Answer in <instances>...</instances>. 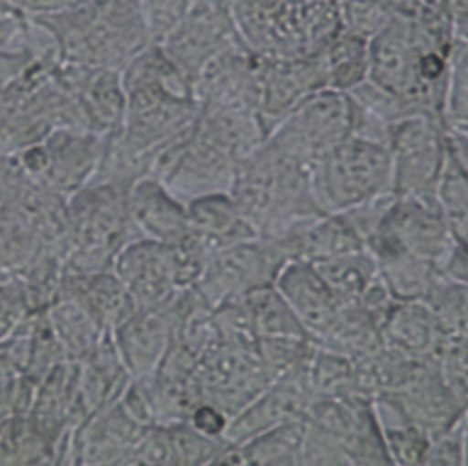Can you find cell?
Instances as JSON below:
<instances>
[{
    "label": "cell",
    "instance_id": "6da1fadb",
    "mask_svg": "<svg viewBox=\"0 0 468 466\" xmlns=\"http://www.w3.org/2000/svg\"><path fill=\"white\" fill-rule=\"evenodd\" d=\"M29 20L46 31L60 60L86 68L122 69L152 44L141 0H82Z\"/></svg>",
    "mask_w": 468,
    "mask_h": 466
},
{
    "label": "cell",
    "instance_id": "7a4b0ae2",
    "mask_svg": "<svg viewBox=\"0 0 468 466\" xmlns=\"http://www.w3.org/2000/svg\"><path fill=\"white\" fill-rule=\"evenodd\" d=\"M230 196L260 238L280 239L320 210L309 168L276 152L267 141L238 163Z\"/></svg>",
    "mask_w": 468,
    "mask_h": 466
},
{
    "label": "cell",
    "instance_id": "3957f363",
    "mask_svg": "<svg viewBox=\"0 0 468 466\" xmlns=\"http://www.w3.org/2000/svg\"><path fill=\"white\" fill-rule=\"evenodd\" d=\"M128 188L115 181L91 179L68 197L64 270L110 269L121 247L141 238L128 214Z\"/></svg>",
    "mask_w": 468,
    "mask_h": 466
},
{
    "label": "cell",
    "instance_id": "277c9868",
    "mask_svg": "<svg viewBox=\"0 0 468 466\" xmlns=\"http://www.w3.org/2000/svg\"><path fill=\"white\" fill-rule=\"evenodd\" d=\"M309 179L322 212H346L393 192L388 146L346 137L309 168Z\"/></svg>",
    "mask_w": 468,
    "mask_h": 466
},
{
    "label": "cell",
    "instance_id": "5b68a950",
    "mask_svg": "<svg viewBox=\"0 0 468 466\" xmlns=\"http://www.w3.org/2000/svg\"><path fill=\"white\" fill-rule=\"evenodd\" d=\"M455 238L435 196H397L366 243L375 256H413L439 267Z\"/></svg>",
    "mask_w": 468,
    "mask_h": 466
},
{
    "label": "cell",
    "instance_id": "8992f818",
    "mask_svg": "<svg viewBox=\"0 0 468 466\" xmlns=\"http://www.w3.org/2000/svg\"><path fill=\"white\" fill-rule=\"evenodd\" d=\"M102 152L104 135L64 126L15 155L35 185L68 199L97 175Z\"/></svg>",
    "mask_w": 468,
    "mask_h": 466
},
{
    "label": "cell",
    "instance_id": "52a82bcc",
    "mask_svg": "<svg viewBox=\"0 0 468 466\" xmlns=\"http://www.w3.org/2000/svg\"><path fill=\"white\" fill-rule=\"evenodd\" d=\"M346 137H349L347 93L322 88L300 101L265 141L282 155L311 168Z\"/></svg>",
    "mask_w": 468,
    "mask_h": 466
},
{
    "label": "cell",
    "instance_id": "ba28073f",
    "mask_svg": "<svg viewBox=\"0 0 468 466\" xmlns=\"http://www.w3.org/2000/svg\"><path fill=\"white\" fill-rule=\"evenodd\" d=\"M386 146L393 192L435 196L446 161L444 121L424 113L404 115L389 124Z\"/></svg>",
    "mask_w": 468,
    "mask_h": 466
},
{
    "label": "cell",
    "instance_id": "9c48e42d",
    "mask_svg": "<svg viewBox=\"0 0 468 466\" xmlns=\"http://www.w3.org/2000/svg\"><path fill=\"white\" fill-rule=\"evenodd\" d=\"M285 263L278 243L258 236L212 252L194 291L210 309H216L238 302L256 289L274 285Z\"/></svg>",
    "mask_w": 468,
    "mask_h": 466
},
{
    "label": "cell",
    "instance_id": "30bf717a",
    "mask_svg": "<svg viewBox=\"0 0 468 466\" xmlns=\"http://www.w3.org/2000/svg\"><path fill=\"white\" fill-rule=\"evenodd\" d=\"M155 44L161 46L192 86L194 79L214 57L243 42L225 0H203Z\"/></svg>",
    "mask_w": 468,
    "mask_h": 466
},
{
    "label": "cell",
    "instance_id": "8fae6325",
    "mask_svg": "<svg viewBox=\"0 0 468 466\" xmlns=\"http://www.w3.org/2000/svg\"><path fill=\"white\" fill-rule=\"evenodd\" d=\"M417 62L419 44L415 40L411 18L410 15L397 13L384 29L369 38L367 79L399 97L410 113H424L439 119L422 93Z\"/></svg>",
    "mask_w": 468,
    "mask_h": 466
},
{
    "label": "cell",
    "instance_id": "7c38bea8",
    "mask_svg": "<svg viewBox=\"0 0 468 466\" xmlns=\"http://www.w3.org/2000/svg\"><path fill=\"white\" fill-rule=\"evenodd\" d=\"M325 86L322 49L303 57H258L256 113L269 133L300 101Z\"/></svg>",
    "mask_w": 468,
    "mask_h": 466
},
{
    "label": "cell",
    "instance_id": "4fadbf2b",
    "mask_svg": "<svg viewBox=\"0 0 468 466\" xmlns=\"http://www.w3.org/2000/svg\"><path fill=\"white\" fill-rule=\"evenodd\" d=\"M377 397H386L430 439L459 424L464 413V406L444 382L437 362L420 364L400 387Z\"/></svg>",
    "mask_w": 468,
    "mask_h": 466
},
{
    "label": "cell",
    "instance_id": "5bb4252c",
    "mask_svg": "<svg viewBox=\"0 0 468 466\" xmlns=\"http://www.w3.org/2000/svg\"><path fill=\"white\" fill-rule=\"evenodd\" d=\"M58 71L86 130L99 135H112L122 126L126 91L121 69L86 68L58 58Z\"/></svg>",
    "mask_w": 468,
    "mask_h": 466
},
{
    "label": "cell",
    "instance_id": "9a60e30c",
    "mask_svg": "<svg viewBox=\"0 0 468 466\" xmlns=\"http://www.w3.org/2000/svg\"><path fill=\"white\" fill-rule=\"evenodd\" d=\"M176 333V296L152 309H135L113 333L115 349L133 378L157 371Z\"/></svg>",
    "mask_w": 468,
    "mask_h": 466
},
{
    "label": "cell",
    "instance_id": "2e32d148",
    "mask_svg": "<svg viewBox=\"0 0 468 466\" xmlns=\"http://www.w3.org/2000/svg\"><path fill=\"white\" fill-rule=\"evenodd\" d=\"M110 269L126 287L137 309L161 307L179 292L163 243L135 238L121 247Z\"/></svg>",
    "mask_w": 468,
    "mask_h": 466
},
{
    "label": "cell",
    "instance_id": "e0dca14e",
    "mask_svg": "<svg viewBox=\"0 0 468 466\" xmlns=\"http://www.w3.org/2000/svg\"><path fill=\"white\" fill-rule=\"evenodd\" d=\"M307 336L320 344L333 327L342 302L325 285L318 270L305 261H287L274 280Z\"/></svg>",
    "mask_w": 468,
    "mask_h": 466
},
{
    "label": "cell",
    "instance_id": "ac0fdd59",
    "mask_svg": "<svg viewBox=\"0 0 468 466\" xmlns=\"http://www.w3.org/2000/svg\"><path fill=\"white\" fill-rule=\"evenodd\" d=\"M128 214L141 238L163 245H172L190 234L186 203L152 175H143L130 185Z\"/></svg>",
    "mask_w": 468,
    "mask_h": 466
},
{
    "label": "cell",
    "instance_id": "d6986e66",
    "mask_svg": "<svg viewBox=\"0 0 468 466\" xmlns=\"http://www.w3.org/2000/svg\"><path fill=\"white\" fill-rule=\"evenodd\" d=\"M378 329L382 345L422 362H437L448 340L431 307L420 300L393 302Z\"/></svg>",
    "mask_w": 468,
    "mask_h": 466
},
{
    "label": "cell",
    "instance_id": "ffe728a7",
    "mask_svg": "<svg viewBox=\"0 0 468 466\" xmlns=\"http://www.w3.org/2000/svg\"><path fill=\"white\" fill-rule=\"evenodd\" d=\"M60 298L77 303L102 333L110 334L137 309L112 269L93 272L64 270Z\"/></svg>",
    "mask_w": 468,
    "mask_h": 466
},
{
    "label": "cell",
    "instance_id": "44dd1931",
    "mask_svg": "<svg viewBox=\"0 0 468 466\" xmlns=\"http://www.w3.org/2000/svg\"><path fill=\"white\" fill-rule=\"evenodd\" d=\"M287 261L318 263L346 252L366 249L344 214H320L280 239H272Z\"/></svg>",
    "mask_w": 468,
    "mask_h": 466
},
{
    "label": "cell",
    "instance_id": "7402d4cb",
    "mask_svg": "<svg viewBox=\"0 0 468 466\" xmlns=\"http://www.w3.org/2000/svg\"><path fill=\"white\" fill-rule=\"evenodd\" d=\"M133 376L122 364L112 334L79 364V409L82 420L121 400ZM80 420V422H82Z\"/></svg>",
    "mask_w": 468,
    "mask_h": 466
},
{
    "label": "cell",
    "instance_id": "603a6c76",
    "mask_svg": "<svg viewBox=\"0 0 468 466\" xmlns=\"http://www.w3.org/2000/svg\"><path fill=\"white\" fill-rule=\"evenodd\" d=\"M190 234L210 252L258 238L229 192L196 197L186 203Z\"/></svg>",
    "mask_w": 468,
    "mask_h": 466
},
{
    "label": "cell",
    "instance_id": "cb8c5ba5",
    "mask_svg": "<svg viewBox=\"0 0 468 466\" xmlns=\"http://www.w3.org/2000/svg\"><path fill=\"white\" fill-rule=\"evenodd\" d=\"M62 446L29 413L0 424V464H58Z\"/></svg>",
    "mask_w": 468,
    "mask_h": 466
},
{
    "label": "cell",
    "instance_id": "d4e9b609",
    "mask_svg": "<svg viewBox=\"0 0 468 466\" xmlns=\"http://www.w3.org/2000/svg\"><path fill=\"white\" fill-rule=\"evenodd\" d=\"M322 60L325 86L347 93L369 75V40L340 29L322 48Z\"/></svg>",
    "mask_w": 468,
    "mask_h": 466
},
{
    "label": "cell",
    "instance_id": "484cf974",
    "mask_svg": "<svg viewBox=\"0 0 468 466\" xmlns=\"http://www.w3.org/2000/svg\"><path fill=\"white\" fill-rule=\"evenodd\" d=\"M252 334L261 338H309L298 318L274 285H267L241 298Z\"/></svg>",
    "mask_w": 468,
    "mask_h": 466
},
{
    "label": "cell",
    "instance_id": "4316f807",
    "mask_svg": "<svg viewBox=\"0 0 468 466\" xmlns=\"http://www.w3.org/2000/svg\"><path fill=\"white\" fill-rule=\"evenodd\" d=\"M49 320L62 344L66 358L80 364L86 360L110 333H102L90 316L71 300L58 298L48 307Z\"/></svg>",
    "mask_w": 468,
    "mask_h": 466
},
{
    "label": "cell",
    "instance_id": "83f0119b",
    "mask_svg": "<svg viewBox=\"0 0 468 466\" xmlns=\"http://www.w3.org/2000/svg\"><path fill=\"white\" fill-rule=\"evenodd\" d=\"M303 418L283 422L280 426H274L249 439L243 444H238L245 464H258V466L300 464V451H302L303 428H305Z\"/></svg>",
    "mask_w": 468,
    "mask_h": 466
},
{
    "label": "cell",
    "instance_id": "f1b7e54d",
    "mask_svg": "<svg viewBox=\"0 0 468 466\" xmlns=\"http://www.w3.org/2000/svg\"><path fill=\"white\" fill-rule=\"evenodd\" d=\"M424 302L435 312L448 338H468V283L441 274Z\"/></svg>",
    "mask_w": 468,
    "mask_h": 466
},
{
    "label": "cell",
    "instance_id": "f546056e",
    "mask_svg": "<svg viewBox=\"0 0 468 466\" xmlns=\"http://www.w3.org/2000/svg\"><path fill=\"white\" fill-rule=\"evenodd\" d=\"M35 386L9 347L0 345V424L29 411Z\"/></svg>",
    "mask_w": 468,
    "mask_h": 466
},
{
    "label": "cell",
    "instance_id": "4dcf8cb0",
    "mask_svg": "<svg viewBox=\"0 0 468 466\" xmlns=\"http://www.w3.org/2000/svg\"><path fill=\"white\" fill-rule=\"evenodd\" d=\"M172 464H216L227 439H214L192 428L186 420L165 424Z\"/></svg>",
    "mask_w": 468,
    "mask_h": 466
},
{
    "label": "cell",
    "instance_id": "1f68e13d",
    "mask_svg": "<svg viewBox=\"0 0 468 466\" xmlns=\"http://www.w3.org/2000/svg\"><path fill=\"white\" fill-rule=\"evenodd\" d=\"M442 119L444 124L468 126V42L461 38L450 57Z\"/></svg>",
    "mask_w": 468,
    "mask_h": 466
},
{
    "label": "cell",
    "instance_id": "d6a6232c",
    "mask_svg": "<svg viewBox=\"0 0 468 466\" xmlns=\"http://www.w3.org/2000/svg\"><path fill=\"white\" fill-rule=\"evenodd\" d=\"M340 15V29L373 38L397 15L388 0H336Z\"/></svg>",
    "mask_w": 468,
    "mask_h": 466
},
{
    "label": "cell",
    "instance_id": "836d02e7",
    "mask_svg": "<svg viewBox=\"0 0 468 466\" xmlns=\"http://www.w3.org/2000/svg\"><path fill=\"white\" fill-rule=\"evenodd\" d=\"M26 283L18 274H0V345L7 344L33 314Z\"/></svg>",
    "mask_w": 468,
    "mask_h": 466
},
{
    "label": "cell",
    "instance_id": "e575fe53",
    "mask_svg": "<svg viewBox=\"0 0 468 466\" xmlns=\"http://www.w3.org/2000/svg\"><path fill=\"white\" fill-rule=\"evenodd\" d=\"M439 371L461 404L468 406V338H448L439 355Z\"/></svg>",
    "mask_w": 468,
    "mask_h": 466
},
{
    "label": "cell",
    "instance_id": "d590c367",
    "mask_svg": "<svg viewBox=\"0 0 468 466\" xmlns=\"http://www.w3.org/2000/svg\"><path fill=\"white\" fill-rule=\"evenodd\" d=\"M203 0H141L152 42H161Z\"/></svg>",
    "mask_w": 468,
    "mask_h": 466
},
{
    "label": "cell",
    "instance_id": "8d00e7d4",
    "mask_svg": "<svg viewBox=\"0 0 468 466\" xmlns=\"http://www.w3.org/2000/svg\"><path fill=\"white\" fill-rule=\"evenodd\" d=\"M347 99H349V137L386 144L388 130L391 122H388L369 108L362 106L349 95Z\"/></svg>",
    "mask_w": 468,
    "mask_h": 466
},
{
    "label": "cell",
    "instance_id": "74e56055",
    "mask_svg": "<svg viewBox=\"0 0 468 466\" xmlns=\"http://www.w3.org/2000/svg\"><path fill=\"white\" fill-rule=\"evenodd\" d=\"M424 464H442L459 466L464 464V446H463V418L453 428L430 439Z\"/></svg>",
    "mask_w": 468,
    "mask_h": 466
},
{
    "label": "cell",
    "instance_id": "f35d334b",
    "mask_svg": "<svg viewBox=\"0 0 468 466\" xmlns=\"http://www.w3.org/2000/svg\"><path fill=\"white\" fill-rule=\"evenodd\" d=\"M185 420L203 435H208L214 439H225L227 428L230 424V415L214 402L197 400L188 411Z\"/></svg>",
    "mask_w": 468,
    "mask_h": 466
},
{
    "label": "cell",
    "instance_id": "ab89813d",
    "mask_svg": "<svg viewBox=\"0 0 468 466\" xmlns=\"http://www.w3.org/2000/svg\"><path fill=\"white\" fill-rule=\"evenodd\" d=\"M29 18L11 0H0V48H29Z\"/></svg>",
    "mask_w": 468,
    "mask_h": 466
},
{
    "label": "cell",
    "instance_id": "60d3db41",
    "mask_svg": "<svg viewBox=\"0 0 468 466\" xmlns=\"http://www.w3.org/2000/svg\"><path fill=\"white\" fill-rule=\"evenodd\" d=\"M31 179L22 170L15 154L0 152V208L18 199Z\"/></svg>",
    "mask_w": 468,
    "mask_h": 466
},
{
    "label": "cell",
    "instance_id": "b9f144b4",
    "mask_svg": "<svg viewBox=\"0 0 468 466\" xmlns=\"http://www.w3.org/2000/svg\"><path fill=\"white\" fill-rule=\"evenodd\" d=\"M35 53L31 48H0V93L18 79Z\"/></svg>",
    "mask_w": 468,
    "mask_h": 466
},
{
    "label": "cell",
    "instance_id": "7bdbcfd3",
    "mask_svg": "<svg viewBox=\"0 0 468 466\" xmlns=\"http://www.w3.org/2000/svg\"><path fill=\"white\" fill-rule=\"evenodd\" d=\"M27 18L55 15L66 11L82 0H11Z\"/></svg>",
    "mask_w": 468,
    "mask_h": 466
},
{
    "label": "cell",
    "instance_id": "ee69618b",
    "mask_svg": "<svg viewBox=\"0 0 468 466\" xmlns=\"http://www.w3.org/2000/svg\"><path fill=\"white\" fill-rule=\"evenodd\" d=\"M463 446H464V464L468 466V406L463 413Z\"/></svg>",
    "mask_w": 468,
    "mask_h": 466
},
{
    "label": "cell",
    "instance_id": "f6af8a7d",
    "mask_svg": "<svg viewBox=\"0 0 468 466\" xmlns=\"http://www.w3.org/2000/svg\"><path fill=\"white\" fill-rule=\"evenodd\" d=\"M424 4H428V5H439L441 4V0H422Z\"/></svg>",
    "mask_w": 468,
    "mask_h": 466
},
{
    "label": "cell",
    "instance_id": "bcb514c9",
    "mask_svg": "<svg viewBox=\"0 0 468 466\" xmlns=\"http://www.w3.org/2000/svg\"><path fill=\"white\" fill-rule=\"evenodd\" d=\"M463 128H468V126H463Z\"/></svg>",
    "mask_w": 468,
    "mask_h": 466
},
{
    "label": "cell",
    "instance_id": "7dc6e473",
    "mask_svg": "<svg viewBox=\"0 0 468 466\" xmlns=\"http://www.w3.org/2000/svg\"><path fill=\"white\" fill-rule=\"evenodd\" d=\"M0 274H2V272H0Z\"/></svg>",
    "mask_w": 468,
    "mask_h": 466
}]
</instances>
